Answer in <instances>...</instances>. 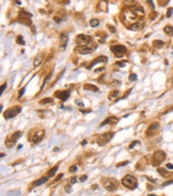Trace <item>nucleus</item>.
<instances>
[{"mask_svg":"<svg viewBox=\"0 0 173 196\" xmlns=\"http://www.w3.org/2000/svg\"><path fill=\"white\" fill-rule=\"evenodd\" d=\"M50 76H51V74H49L48 76H46V78L44 79V82H43V85H42V90H43V88H44V86H45V84L47 83V81H48V80H49Z\"/></svg>","mask_w":173,"mask_h":196,"instance_id":"7c9ffc66","label":"nucleus"},{"mask_svg":"<svg viewBox=\"0 0 173 196\" xmlns=\"http://www.w3.org/2000/svg\"><path fill=\"white\" fill-rule=\"evenodd\" d=\"M111 50L113 51L116 55H118V57H121V55L126 52V48L123 45H114V46H111Z\"/></svg>","mask_w":173,"mask_h":196,"instance_id":"9b49d317","label":"nucleus"},{"mask_svg":"<svg viewBox=\"0 0 173 196\" xmlns=\"http://www.w3.org/2000/svg\"><path fill=\"white\" fill-rule=\"evenodd\" d=\"M165 159H166V154H165V151H162V150H157V151H155L154 155H153L152 163H153L154 165H159Z\"/></svg>","mask_w":173,"mask_h":196,"instance_id":"20e7f679","label":"nucleus"},{"mask_svg":"<svg viewBox=\"0 0 173 196\" xmlns=\"http://www.w3.org/2000/svg\"><path fill=\"white\" fill-rule=\"evenodd\" d=\"M158 173H160L161 174V176L162 177H168V176H171V175H173V174H169V173H167V171L165 170V168H158Z\"/></svg>","mask_w":173,"mask_h":196,"instance_id":"4be33fe9","label":"nucleus"},{"mask_svg":"<svg viewBox=\"0 0 173 196\" xmlns=\"http://www.w3.org/2000/svg\"><path fill=\"white\" fill-rule=\"evenodd\" d=\"M70 95H71V92L67 91V90L66 91H57V92H55V96L57 98H59L60 100H62V101L67 100L68 97H70Z\"/></svg>","mask_w":173,"mask_h":196,"instance_id":"6e6552de","label":"nucleus"},{"mask_svg":"<svg viewBox=\"0 0 173 196\" xmlns=\"http://www.w3.org/2000/svg\"><path fill=\"white\" fill-rule=\"evenodd\" d=\"M128 162L127 161H125V162H122V163H119V164H117V166H121V165H125V164H127Z\"/></svg>","mask_w":173,"mask_h":196,"instance_id":"c03bdc74","label":"nucleus"},{"mask_svg":"<svg viewBox=\"0 0 173 196\" xmlns=\"http://www.w3.org/2000/svg\"><path fill=\"white\" fill-rule=\"evenodd\" d=\"M91 41V36L89 35H84V34H79L77 35V39H76V43L78 44V45H84V44L89 43Z\"/></svg>","mask_w":173,"mask_h":196,"instance_id":"1a4fd4ad","label":"nucleus"},{"mask_svg":"<svg viewBox=\"0 0 173 196\" xmlns=\"http://www.w3.org/2000/svg\"><path fill=\"white\" fill-rule=\"evenodd\" d=\"M143 26H144V22L142 20L136 21L132 26H129V30H132V31H139V30H141L143 28Z\"/></svg>","mask_w":173,"mask_h":196,"instance_id":"2eb2a0df","label":"nucleus"},{"mask_svg":"<svg viewBox=\"0 0 173 196\" xmlns=\"http://www.w3.org/2000/svg\"><path fill=\"white\" fill-rule=\"evenodd\" d=\"M75 102H76V104H78L79 107H82V108H83V102H82V101H80L79 99H77Z\"/></svg>","mask_w":173,"mask_h":196,"instance_id":"f704fd0d","label":"nucleus"},{"mask_svg":"<svg viewBox=\"0 0 173 196\" xmlns=\"http://www.w3.org/2000/svg\"><path fill=\"white\" fill-rule=\"evenodd\" d=\"M102 70H104V67H103V68H98V69H96V70H95V73H99V72H102Z\"/></svg>","mask_w":173,"mask_h":196,"instance_id":"09e8293b","label":"nucleus"},{"mask_svg":"<svg viewBox=\"0 0 173 196\" xmlns=\"http://www.w3.org/2000/svg\"><path fill=\"white\" fill-rule=\"evenodd\" d=\"M107 28L110 30V32H112V33H114L116 32V28L113 26H111V25H107Z\"/></svg>","mask_w":173,"mask_h":196,"instance_id":"2f4dec72","label":"nucleus"},{"mask_svg":"<svg viewBox=\"0 0 173 196\" xmlns=\"http://www.w3.org/2000/svg\"><path fill=\"white\" fill-rule=\"evenodd\" d=\"M163 30H165V32H166L167 34H172V33H173V28H172V26H166Z\"/></svg>","mask_w":173,"mask_h":196,"instance_id":"a878e982","label":"nucleus"},{"mask_svg":"<svg viewBox=\"0 0 173 196\" xmlns=\"http://www.w3.org/2000/svg\"><path fill=\"white\" fill-rule=\"evenodd\" d=\"M119 95V91L118 90H114V91H112L111 93H110V95H109V99H114V98L117 97Z\"/></svg>","mask_w":173,"mask_h":196,"instance_id":"b1692460","label":"nucleus"},{"mask_svg":"<svg viewBox=\"0 0 173 196\" xmlns=\"http://www.w3.org/2000/svg\"><path fill=\"white\" fill-rule=\"evenodd\" d=\"M57 170H58V165H56V166H54L51 170L48 172V176L49 177H53V176H55V173L57 172Z\"/></svg>","mask_w":173,"mask_h":196,"instance_id":"393cba45","label":"nucleus"},{"mask_svg":"<svg viewBox=\"0 0 173 196\" xmlns=\"http://www.w3.org/2000/svg\"><path fill=\"white\" fill-rule=\"evenodd\" d=\"M25 93V87H23L21 90H20V92H19V94H18V98H20L21 97V95Z\"/></svg>","mask_w":173,"mask_h":196,"instance_id":"ea45409f","label":"nucleus"},{"mask_svg":"<svg viewBox=\"0 0 173 196\" xmlns=\"http://www.w3.org/2000/svg\"><path fill=\"white\" fill-rule=\"evenodd\" d=\"M112 137H113V132H106V133H103V134H100L98 138H97V144L99 146H104L106 145L108 142L112 139Z\"/></svg>","mask_w":173,"mask_h":196,"instance_id":"423d86ee","label":"nucleus"},{"mask_svg":"<svg viewBox=\"0 0 173 196\" xmlns=\"http://www.w3.org/2000/svg\"><path fill=\"white\" fill-rule=\"evenodd\" d=\"M20 137H21V132L20 131H16V132L12 133V134L8 138V140L5 141V145L8 147H12L15 144V142L18 140Z\"/></svg>","mask_w":173,"mask_h":196,"instance_id":"0eeeda50","label":"nucleus"},{"mask_svg":"<svg viewBox=\"0 0 173 196\" xmlns=\"http://www.w3.org/2000/svg\"><path fill=\"white\" fill-rule=\"evenodd\" d=\"M17 44H19V45H25V41H24V37L23 36H20V35H19V36L18 37H17Z\"/></svg>","mask_w":173,"mask_h":196,"instance_id":"cd10ccee","label":"nucleus"},{"mask_svg":"<svg viewBox=\"0 0 173 196\" xmlns=\"http://www.w3.org/2000/svg\"><path fill=\"white\" fill-rule=\"evenodd\" d=\"M50 102H53V98H45V99H42L40 101L41 104H45V103H50Z\"/></svg>","mask_w":173,"mask_h":196,"instance_id":"bb28decb","label":"nucleus"},{"mask_svg":"<svg viewBox=\"0 0 173 196\" xmlns=\"http://www.w3.org/2000/svg\"><path fill=\"white\" fill-rule=\"evenodd\" d=\"M122 183L124 186H126L129 190H135L138 185V181L136 179V177H134L132 175H126L122 179Z\"/></svg>","mask_w":173,"mask_h":196,"instance_id":"f257e3e1","label":"nucleus"},{"mask_svg":"<svg viewBox=\"0 0 173 196\" xmlns=\"http://www.w3.org/2000/svg\"><path fill=\"white\" fill-rule=\"evenodd\" d=\"M153 46L155 48H161L165 46V43H163L162 41H159V40H156V41H154L153 42Z\"/></svg>","mask_w":173,"mask_h":196,"instance_id":"aec40b11","label":"nucleus"},{"mask_svg":"<svg viewBox=\"0 0 173 196\" xmlns=\"http://www.w3.org/2000/svg\"><path fill=\"white\" fill-rule=\"evenodd\" d=\"M103 184L108 191H114L118 188L119 182L114 178H105V179L103 180Z\"/></svg>","mask_w":173,"mask_h":196,"instance_id":"7ed1b4c3","label":"nucleus"},{"mask_svg":"<svg viewBox=\"0 0 173 196\" xmlns=\"http://www.w3.org/2000/svg\"><path fill=\"white\" fill-rule=\"evenodd\" d=\"M42 61H43V56L38 55V56L35 57V59H34V62H33V65H34V67H38V66L42 63Z\"/></svg>","mask_w":173,"mask_h":196,"instance_id":"6ab92c4d","label":"nucleus"},{"mask_svg":"<svg viewBox=\"0 0 173 196\" xmlns=\"http://www.w3.org/2000/svg\"><path fill=\"white\" fill-rule=\"evenodd\" d=\"M149 196H154V195H149Z\"/></svg>","mask_w":173,"mask_h":196,"instance_id":"3c124183","label":"nucleus"},{"mask_svg":"<svg viewBox=\"0 0 173 196\" xmlns=\"http://www.w3.org/2000/svg\"><path fill=\"white\" fill-rule=\"evenodd\" d=\"M138 143H139V142H133V143H132L131 145H129V148H133V147H134L136 144H138Z\"/></svg>","mask_w":173,"mask_h":196,"instance_id":"37998d69","label":"nucleus"},{"mask_svg":"<svg viewBox=\"0 0 173 196\" xmlns=\"http://www.w3.org/2000/svg\"><path fill=\"white\" fill-rule=\"evenodd\" d=\"M90 25H91V27L95 28V27H97V26L99 25V20H98V19H96V18H93V19H91V20H90Z\"/></svg>","mask_w":173,"mask_h":196,"instance_id":"5701e85b","label":"nucleus"},{"mask_svg":"<svg viewBox=\"0 0 173 196\" xmlns=\"http://www.w3.org/2000/svg\"><path fill=\"white\" fill-rule=\"evenodd\" d=\"M76 181H77V178H76V177H74V178H72V179H71V182H72V183H75Z\"/></svg>","mask_w":173,"mask_h":196,"instance_id":"a18cd8bd","label":"nucleus"},{"mask_svg":"<svg viewBox=\"0 0 173 196\" xmlns=\"http://www.w3.org/2000/svg\"><path fill=\"white\" fill-rule=\"evenodd\" d=\"M137 80V75L136 74H131L129 75V81H136Z\"/></svg>","mask_w":173,"mask_h":196,"instance_id":"c756f323","label":"nucleus"},{"mask_svg":"<svg viewBox=\"0 0 173 196\" xmlns=\"http://www.w3.org/2000/svg\"><path fill=\"white\" fill-rule=\"evenodd\" d=\"M86 179H88V176H83V177H80V181H81V182H84Z\"/></svg>","mask_w":173,"mask_h":196,"instance_id":"79ce46f5","label":"nucleus"},{"mask_svg":"<svg viewBox=\"0 0 173 196\" xmlns=\"http://www.w3.org/2000/svg\"><path fill=\"white\" fill-rule=\"evenodd\" d=\"M20 111H21L20 107L16 105V107H13V108H10V109H8L6 111H4L3 116H4L5 119H10V118H13L14 116H16Z\"/></svg>","mask_w":173,"mask_h":196,"instance_id":"39448f33","label":"nucleus"},{"mask_svg":"<svg viewBox=\"0 0 173 196\" xmlns=\"http://www.w3.org/2000/svg\"><path fill=\"white\" fill-rule=\"evenodd\" d=\"M47 180H48V177H43V178H41V179H39V180H37V181H34V185H35V186H39V185H41V184H43V183L47 182Z\"/></svg>","mask_w":173,"mask_h":196,"instance_id":"412c9836","label":"nucleus"},{"mask_svg":"<svg viewBox=\"0 0 173 196\" xmlns=\"http://www.w3.org/2000/svg\"><path fill=\"white\" fill-rule=\"evenodd\" d=\"M67 35L65 33H62L61 36H60V44H59V49L60 51H63L66 49V46H67Z\"/></svg>","mask_w":173,"mask_h":196,"instance_id":"9d476101","label":"nucleus"},{"mask_svg":"<svg viewBox=\"0 0 173 196\" xmlns=\"http://www.w3.org/2000/svg\"><path fill=\"white\" fill-rule=\"evenodd\" d=\"M158 1L160 2V5H165V4L169 1V0H158Z\"/></svg>","mask_w":173,"mask_h":196,"instance_id":"e433bc0d","label":"nucleus"},{"mask_svg":"<svg viewBox=\"0 0 173 196\" xmlns=\"http://www.w3.org/2000/svg\"><path fill=\"white\" fill-rule=\"evenodd\" d=\"M172 13H173V7H169L167 11V17H171Z\"/></svg>","mask_w":173,"mask_h":196,"instance_id":"473e14b6","label":"nucleus"},{"mask_svg":"<svg viewBox=\"0 0 173 196\" xmlns=\"http://www.w3.org/2000/svg\"><path fill=\"white\" fill-rule=\"evenodd\" d=\"M31 18H32V15L28 12H26V11H20L18 13V20L26 25V26H31L32 25V21H31Z\"/></svg>","mask_w":173,"mask_h":196,"instance_id":"f03ea898","label":"nucleus"},{"mask_svg":"<svg viewBox=\"0 0 173 196\" xmlns=\"http://www.w3.org/2000/svg\"><path fill=\"white\" fill-rule=\"evenodd\" d=\"M146 1H148L149 3H151V6L154 9V5H153V1H152V0H146Z\"/></svg>","mask_w":173,"mask_h":196,"instance_id":"de8ad7c7","label":"nucleus"},{"mask_svg":"<svg viewBox=\"0 0 173 196\" xmlns=\"http://www.w3.org/2000/svg\"><path fill=\"white\" fill-rule=\"evenodd\" d=\"M5 87H6V83H3V84H2V86H1V91H0V93L2 94V93L4 92V90H5Z\"/></svg>","mask_w":173,"mask_h":196,"instance_id":"4c0bfd02","label":"nucleus"},{"mask_svg":"<svg viewBox=\"0 0 173 196\" xmlns=\"http://www.w3.org/2000/svg\"><path fill=\"white\" fill-rule=\"evenodd\" d=\"M126 63H127L126 61H122V62H118L117 64H118L119 66H124V65H126Z\"/></svg>","mask_w":173,"mask_h":196,"instance_id":"c9c22d12","label":"nucleus"},{"mask_svg":"<svg viewBox=\"0 0 173 196\" xmlns=\"http://www.w3.org/2000/svg\"><path fill=\"white\" fill-rule=\"evenodd\" d=\"M166 167L168 168V170H173V164H171V163H168V164L166 165Z\"/></svg>","mask_w":173,"mask_h":196,"instance_id":"58836bf2","label":"nucleus"},{"mask_svg":"<svg viewBox=\"0 0 173 196\" xmlns=\"http://www.w3.org/2000/svg\"><path fill=\"white\" fill-rule=\"evenodd\" d=\"M158 128H159V124H157V123H154V124H152L151 126L148 128L146 132H148V134H150V132H154L155 130H157Z\"/></svg>","mask_w":173,"mask_h":196,"instance_id":"a211bd4d","label":"nucleus"},{"mask_svg":"<svg viewBox=\"0 0 173 196\" xmlns=\"http://www.w3.org/2000/svg\"><path fill=\"white\" fill-rule=\"evenodd\" d=\"M80 112H82V113H89L90 110H82V109H80Z\"/></svg>","mask_w":173,"mask_h":196,"instance_id":"49530a36","label":"nucleus"},{"mask_svg":"<svg viewBox=\"0 0 173 196\" xmlns=\"http://www.w3.org/2000/svg\"><path fill=\"white\" fill-rule=\"evenodd\" d=\"M107 61H108V58H107V57H105V56H100V57L96 58L95 60H93V61L91 62V63H90V65L86 66V68H88V69H91L95 64L100 63V62H107Z\"/></svg>","mask_w":173,"mask_h":196,"instance_id":"4468645a","label":"nucleus"},{"mask_svg":"<svg viewBox=\"0 0 173 196\" xmlns=\"http://www.w3.org/2000/svg\"><path fill=\"white\" fill-rule=\"evenodd\" d=\"M76 171H77V166H76V165H73V166L70 167V172H71V173H74V172H76Z\"/></svg>","mask_w":173,"mask_h":196,"instance_id":"72a5a7b5","label":"nucleus"},{"mask_svg":"<svg viewBox=\"0 0 173 196\" xmlns=\"http://www.w3.org/2000/svg\"><path fill=\"white\" fill-rule=\"evenodd\" d=\"M95 50V47H91V46H79L77 47V51L79 53H82V55H88V53H91Z\"/></svg>","mask_w":173,"mask_h":196,"instance_id":"f8f14e48","label":"nucleus"},{"mask_svg":"<svg viewBox=\"0 0 173 196\" xmlns=\"http://www.w3.org/2000/svg\"><path fill=\"white\" fill-rule=\"evenodd\" d=\"M99 10H102V11H107V7H106V3L105 2H102L100 4H99Z\"/></svg>","mask_w":173,"mask_h":196,"instance_id":"c85d7f7f","label":"nucleus"},{"mask_svg":"<svg viewBox=\"0 0 173 196\" xmlns=\"http://www.w3.org/2000/svg\"><path fill=\"white\" fill-rule=\"evenodd\" d=\"M172 183H173V180H169V181L165 182V183H163L162 185H163V186H166V185H169V184H172Z\"/></svg>","mask_w":173,"mask_h":196,"instance_id":"a19ab883","label":"nucleus"},{"mask_svg":"<svg viewBox=\"0 0 173 196\" xmlns=\"http://www.w3.org/2000/svg\"><path fill=\"white\" fill-rule=\"evenodd\" d=\"M15 2H16L17 4H20V1H19V0H15Z\"/></svg>","mask_w":173,"mask_h":196,"instance_id":"8fccbe9b","label":"nucleus"},{"mask_svg":"<svg viewBox=\"0 0 173 196\" xmlns=\"http://www.w3.org/2000/svg\"><path fill=\"white\" fill-rule=\"evenodd\" d=\"M44 135H45V132L43 130H40V131L35 132V134H34L33 138H32V143L37 144V143H39V142H41L43 140V138H44Z\"/></svg>","mask_w":173,"mask_h":196,"instance_id":"ddd939ff","label":"nucleus"},{"mask_svg":"<svg viewBox=\"0 0 173 196\" xmlns=\"http://www.w3.org/2000/svg\"><path fill=\"white\" fill-rule=\"evenodd\" d=\"M117 122H118V118H117V117H114V116H109V117H107L105 120H104V122L100 124V127L105 126V125H107V124H116Z\"/></svg>","mask_w":173,"mask_h":196,"instance_id":"dca6fc26","label":"nucleus"},{"mask_svg":"<svg viewBox=\"0 0 173 196\" xmlns=\"http://www.w3.org/2000/svg\"><path fill=\"white\" fill-rule=\"evenodd\" d=\"M83 88H84V90H86V91H92V92H97L98 91V87L93 85V84H84Z\"/></svg>","mask_w":173,"mask_h":196,"instance_id":"f3484780","label":"nucleus"}]
</instances>
